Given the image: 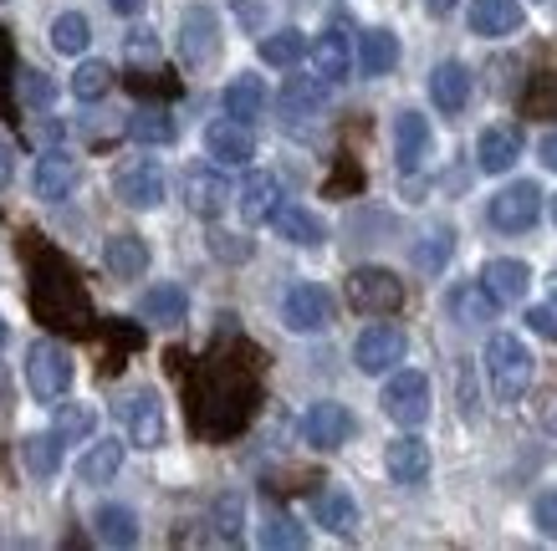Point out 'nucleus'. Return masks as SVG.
Segmentation results:
<instances>
[{"instance_id":"obj_1","label":"nucleus","mask_w":557,"mask_h":551,"mask_svg":"<svg viewBox=\"0 0 557 551\" xmlns=\"http://www.w3.org/2000/svg\"><path fill=\"white\" fill-rule=\"evenodd\" d=\"M256 414V367L231 358H205L195 373V429L210 439L240 435Z\"/></svg>"},{"instance_id":"obj_2","label":"nucleus","mask_w":557,"mask_h":551,"mask_svg":"<svg viewBox=\"0 0 557 551\" xmlns=\"http://www.w3.org/2000/svg\"><path fill=\"white\" fill-rule=\"evenodd\" d=\"M32 306L41 322L72 327V333H92V301H87L77 271L62 255H36L32 261Z\"/></svg>"},{"instance_id":"obj_3","label":"nucleus","mask_w":557,"mask_h":551,"mask_svg":"<svg viewBox=\"0 0 557 551\" xmlns=\"http://www.w3.org/2000/svg\"><path fill=\"white\" fill-rule=\"evenodd\" d=\"M486 378L496 403H522V393L532 388V348L522 337L496 333L486 342Z\"/></svg>"},{"instance_id":"obj_4","label":"nucleus","mask_w":557,"mask_h":551,"mask_svg":"<svg viewBox=\"0 0 557 551\" xmlns=\"http://www.w3.org/2000/svg\"><path fill=\"white\" fill-rule=\"evenodd\" d=\"M348 306L363 317H394L405 306V281L388 266H358L348 271Z\"/></svg>"},{"instance_id":"obj_5","label":"nucleus","mask_w":557,"mask_h":551,"mask_svg":"<svg viewBox=\"0 0 557 551\" xmlns=\"http://www.w3.org/2000/svg\"><path fill=\"white\" fill-rule=\"evenodd\" d=\"M26 388L41 403H57L72 388V352L62 342H51V337L32 342V352H26Z\"/></svg>"},{"instance_id":"obj_6","label":"nucleus","mask_w":557,"mask_h":551,"mask_svg":"<svg viewBox=\"0 0 557 551\" xmlns=\"http://www.w3.org/2000/svg\"><path fill=\"white\" fill-rule=\"evenodd\" d=\"M430 378L424 373H414V367H405V373H394L384 384V393H379V409H384L399 429H420L424 418H430Z\"/></svg>"},{"instance_id":"obj_7","label":"nucleus","mask_w":557,"mask_h":551,"mask_svg":"<svg viewBox=\"0 0 557 551\" xmlns=\"http://www.w3.org/2000/svg\"><path fill=\"white\" fill-rule=\"evenodd\" d=\"M537 215H542V189L532 179H511L507 189L491 195V225H496V230L522 235L537 225Z\"/></svg>"},{"instance_id":"obj_8","label":"nucleus","mask_w":557,"mask_h":551,"mask_svg":"<svg viewBox=\"0 0 557 551\" xmlns=\"http://www.w3.org/2000/svg\"><path fill=\"white\" fill-rule=\"evenodd\" d=\"M180 57L195 72L220 57V16L210 5H185V16H180Z\"/></svg>"},{"instance_id":"obj_9","label":"nucleus","mask_w":557,"mask_h":551,"mask_svg":"<svg viewBox=\"0 0 557 551\" xmlns=\"http://www.w3.org/2000/svg\"><path fill=\"white\" fill-rule=\"evenodd\" d=\"M119 418L128 429V444H138V450H159L164 444V403H159L153 388H134L119 403Z\"/></svg>"},{"instance_id":"obj_10","label":"nucleus","mask_w":557,"mask_h":551,"mask_svg":"<svg viewBox=\"0 0 557 551\" xmlns=\"http://www.w3.org/2000/svg\"><path fill=\"white\" fill-rule=\"evenodd\" d=\"M405 352H409V337L394 327V322H373L369 333L358 337V348H354V363L369 373V378H379V373H394V367L405 363Z\"/></svg>"},{"instance_id":"obj_11","label":"nucleus","mask_w":557,"mask_h":551,"mask_svg":"<svg viewBox=\"0 0 557 551\" xmlns=\"http://www.w3.org/2000/svg\"><path fill=\"white\" fill-rule=\"evenodd\" d=\"M282 322L302 337L322 333V327L333 322V297H327L318 281H297L287 297H282Z\"/></svg>"},{"instance_id":"obj_12","label":"nucleus","mask_w":557,"mask_h":551,"mask_svg":"<svg viewBox=\"0 0 557 551\" xmlns=\"http://www.w3.org/2000/svg\"><path fill=\"white\" fill-rule=\"evenodd\" d=\"M113 195H119L128 210H159L164 204V168L153 159H134L113 174Z\"/></svg>"},{"instance_id":"obj_13","label":"nucleus","mask_w":557,"mask_h":551,"mask_svg":"<svg viewBox=\"0 0 557 551\" xmlns=\"http://www.w3.org/2000/svg\"><path fill=\"white\" fill-rule=\"evenodd\" d=\"M430 153H435L430 117L414 113V108H405V113L394 117V159H399V168H405V174H414V168L430 164Z\"/></svg>"},{"instance_id":"obj_14","label":"nucleus","mask_w":557,"mask_h":551,"mask_svg":"<svg viewBox=\"0 0 557 551\" xmlns=\"http://www.w3.org/2000/svg\"><path fill=\"white\" fill-rule=\"evenodd\" d=\"M302 439L312 450H343L354 439V414L343 403H312L302 414Z\"/></svg>"},{"instance_id":"obj_15","label":"nucleus","mask_w":557,"mask_h":551,"mask_svg":"<svg viewBox=\"0 0 557 551\" xmlns=\"http://www.w3.org/2000/svg\"><path fill=\"white\" fill-rule=\"evenodd\" d=\"M77 179H83V168H77V159L67 149H47L36 159V200L62 204L77 189Z\"/></svg>"},{"instance_id":"obj_16","label":"nucleus","mask_w":557,"mask_h":551,"mask_svg":"<svg viewBox=\"0 0 557 551\" xmlns=\"http://www.w3.org/2000/svg\"><path fill=\"white\" fill-rule=\"evenodd\" d=\"M205 153L215 164H251L256 159V138H251V123H236V117H220L205 128Z\"/></svg>"},{"instance_id":"obj_17","label":"nucleus","mask_w":557,"mask_h":551,"mask_svg":"<svg viewBox=\"0 0 557 551\" xmlns=\"http://www.w3.org/2000/svg\"><path fill=\"white\" fill-rule=\"evenodd\" d=\"M185 204L200 220H215L220 210L231 204V184H225V174H220V168H210V164L185 168Z\"/></svg>"},{"instance_id":"obj_18","label":"nucleus","mask_w":557,"mask_h":551,"mask_svg":"<svg viewBox=\"0 0 557 551\" xmlns=\"http://www.w3.org/2000/svg\"><path fill=\"white\" fill-rule=\"evenodd\" d=\"M384 469L394 485H420L430 480V444L420 435H399L384 444Z\"/></svg>"},{"instance_id":"obj_19","label":"nucleus","mask_w":557,"mask_h":551,"mask_svg":"<svg viewBox=\"0 0 557 551\" xmlns=\"http://www.w3.org/2000/svg\"><path fill=\"white\" fill-rule=\"evenodd\" d=\"M481 286L496 297V306H511V301L527 297L532 266H527V261H511V255H496V261H486V271H481Z\"/></svg>"},{"instance_id":"obj_20","label":"nucleus","mask_w":557,"mask_h":551,"mask_svg":"<svg viewBox=\"0 0 557 551\" xmlns=\"http://www.w3.org/2000/svg\"><path fill=\"white\" fill-rule=\"evenodd\" d=\"M471 32L486 36V41H502V36L522 32V5L517 0H471Z\"/></svg>"},{"instance_id":"obj_21","label":"nucleus","mask_w":557,"mask_h":551,"mask_svg":"<svg viewBox=\"0 0 557 551\" xmlns=\"http://www.w3.org/2000/svg\"><path fill=\"white\" fill-rule=\"evenodd\" d=\"M430 98H435L440 113H466V102H471V67L466 62H440L430 72Z\"/></svg>"},{"instance_id":"obj_22","label":"nucleus","mask_w":557,"mask_h":551,"mask_svg":"<svg viewBox=\"0 0 557 551\" xmlns=\"http://www.w3.org/2000/svg\"><path fill=\"white\" fill-rule=\"evenodd\" d=\"M236 204H240V220H246V225H267V220L276 215V204H282V179L256 168L251 179L240 184Z\"/></svg>"},{"instance_id":"obj_23","label":"nucleus","mask_w":557,"mask_h":551,"mask_svg":"<svg viewBox=\"0 0 557 551\" xmlns=\"http://www.w3.org/2000/svg\"><path fill=\"white\" fill-rule=\"evenodd\" d=\"M271 225H276V235H282L287 246H302V251H312V246L327 240V225H322L312 210H302V204H276Z\"/></svg>"},{"instance_id":"obj_24","label":"nucleus","mask_w":557,"mask_h":551,"mask_svg":"<svg viewBox=\"0 0 557 551\" xmlns=\"http://www.w3.org/2000/svg\"><path fill=\"white\" fill-rule=\"evenodd\" d=\"M102 266L113 281H138L144 271H149V246L138 240V235H113L108 246H102Z\"/></svg>"},{"instance_id":"obj_25","label":"nucleus","mask_w":557,"mask_h":551,"mask_svg":"<svg viewBox=\"0 0 557 551\" xmlns=\"http://www.w3.org/2000/svg\"><path fill=\"white\" fill-rule=\"evenodd\" d=\"M322 108H327V83H322L318 72H312V77H287V87H282V113H287V123H307V117H318Z\"/></svg>"},{"instance_id":"obj_26","label":"nucleus","mask_w":557,"mask_h":551,"mask_svg":"<svg viewBox=\"0 0 557 551\" xmlns=\"http://www.w3.org/2000/svg\"><path fill=\"white\" fill-rule=\"evenodd\" d=\"M475 159L486 174H511V164L522 159V128H486L475 143Z\"/></svg>"},{"instance_id":"obj_27","label":"nucleus","mask_w":557,"mask_h":551,"mask_svg":"<svg viewBox=\"0 0 557 551\" xmlns=\"http://www.w3.org/2000/svg\"><path fill=\"white\" fill-rule=\"evenodd\" d=\"M348 67H354V51H348L343 26L322 32L318 41H312V72H318L322 83H343V77H348Z\"/></svg>"},{"instance_id":"obj_28","label":"nucleus","mask_w":557,"mask_h":551,"mask_svg":"<svg viewBox=\"0 0 557 551\" xmlns=\"http://www.w3.org/2000/svg\"><path fill=\"white\" fill-rule=\"evenodd\" d=\"M138 317L144 322H159V327H180V322L189 317V297L185 286H149L144 291V301H138Z\"/></svg>"},{"instance_id":"obj_29","label":"nucleus","mask_w":557,"mask_h":551,"mask_svg":"<svg viewBox=\"0 0 557 551\" xmlns=\"http://www.w3.org/2000/svg\"><path fill=\"white\" fill-rule=\"evenodd\" d=\"M450 317L460 327H486V322H496V297L481 281H460L450 291Z\"/></svg>"},{"instance_id":"obj_30","label":"nucleus","mask_w":557,"mask_h":551,"mask_svg":"<svg viewBox=\"0 0 557 551\" xmlns=\"http://www.w3.org/2000/svg\"><path fill=\"white\" fill-rule=\"evenodd\" d=\"M312 516H318V526H327L333 536H354V526H358V505H354V496L348 490H318V501H312Z\"/></svg>"},{"instance_id":"obj_31","label":"nucleus","mask_w":557,"mask_h":551,"mask_svg":"<svg viewBox=\"0 0 557 551\" xmlns=\"http://www.w3.org/2000/svg\"><path fill=\"white\" fill-rule=\"evenodd\" d=\"M358 67H363V77H388V72L399 67V36L384 32V26L363 32V51H358Z\"/></svg>"},{"instance_id":"obj_32","label":"nucleus","mask_w":557,"mask_h":551,"mask_svg":"<svg viewBox=\"0 0 557 551\" xmlns=\"http://www.w3.org/2000/svg\"><path fill=\"white\" fill-rule=\"evenodd\" d=\"M225 117H236V123H256V117L267 113V83L261 77H236V83L225 87Z\"/></svg>"},{"instance_id":"obj_33","label":"nucleus","mask_w":557,"mask_h":551,"mask_svg":"<svg viewBox=\"0 0 557 551\" xmlns=\"http://www.w3.org/2000/svg\"><path fill=\"white\" fill-rule=\"evenodd\" d=\"M128 138H134V143H149V149H164V143L180 138V123L170 117V108H138V113L128 117Z\"/></svg>"},{"instance_id":"obj_34","label":"nucleus","mask_w":557,"mask_h":551,"mask_svg":"<svg viewBox=\"0 0 557 551\" xmlns=\"http://www.w3.org/2000/svg\"><path fill=\"white\" fill-rule=\"evenodd\" d=\"M119 469H123V439H98V444L77 460V480L83 485H108Z\"/></svg>"},{"instance_id":"obj_35","label":"nucleus","mask_w":557,"mask_h":551,"mask_svg":"<svg viewBox=\"0 0 557 551\" xmlns=\"http://www.w3.org/2000/svg\"><path fill=\"white\" fill-rule=\"evenodd\" d=\"M92 531H98L102 547H134L138 541V516L128 511V505H98Z\"/></svg>"},{"instance_id":"obj_36","label":"nucleus","mask_w":557,"mask_h":551,"mask_svg":"<svg viewBox=\"0 0 557 551\" xmlns=\"http://www.w3.org/2000/svg\"><path fill=\"white\" fill-rule=\"evenodd\" d=\"M92 429H98V409H92V403H62V409H57V424H51V435L62 439V444H83Z\"/></svg>"},{"instance_id":"obj_37","label":"nucleus","mask_w":557,"mask_h":551,"mask_svg":"<svg viewBox=\"0 0 557 551\" xmlns=\"http://www.w3.org/2000/svg\"><path fill=\"white\" fill-rule=\"evenodd\" d=\"M87 41H92V26H87L83 11H62V16L51 21V47L62 51V57H83Z\"/></svg>"},{"instance_id":"obj_38","label":"nucleus","mask_w":557,"mask_h":551,"mask_svg":"<svg viewBox=\"0 0 557 551\" xmlns=\"http://www.w3.org/2000/svg\"><path fill=\"white\" fill-rule=\"evenodd\" d=\"M302 57H307V36L297 32V26L271 32L267 41H261V62H267V67H297Z\"/></svg>"},{"instance_id":"obj_39","label":"nucleus","mask_w":557,"mask_h":551,"mask_svg":"<svg viewBox=\"0 0 557 551\" xmlns=\"http://www.w3.org/2000/svg\"><path fill=\"white\" fill-rule=\"evenodd\" d=\"M21 454H26V469H32L36 480H51L62 469V439L57 435H32L21 444Z\"/></svg>"},{"instance_id":"obj_40","label":"nucleus","mask_w":557,"mask_h":551,"mask_svg":"<svg viewBox=\"0 0 557 551\" xmlns=\"http://www.w3.org/2000/svg\"><path fill=\"white\" fill-rule=\"evenodd\" d=\"M210 526H215L220 541H240V526H246V501H240L236 490L215 496V505H210Z\"/></svg>"},{"instance_id":"obj_41","label":"nucleus","mask_w":557,"mask_h":551,"mask_svg":"<svg viewBox=\"0 0 557 551\" xmlns=\"http://www.w3.org/2000/svg\"><path fill=\"white\" fill-rule=\"evenodd\" d=\"M113 92V67L108 62H83V67L72 72V98L83 102H98Z\"/></svg>"},{"instance_id":"obj_42","label":"nucleus","mask_w":557,"mask_h":551,"mask_svg":"<svg viewBox=\"0 0 557 551\" xmlns=\"http://www.w3.org/2000/svg\"><path fill=\"white\" fill-rule=\"evenodd\" d=\"M261 547H276V551H297L307 547V531L297 526L292 516H282V511H271L267 526H261Z\"/></svg>"},{"instance_id":"obj_43","label":"nucleus","mask_w":557,"mask_h":551,"mask_svg":"<svg viewBox=\"0 0 557 551\" xmlns=\"http://www.w3.org/2000/svg\"><path fill=\"white\" fill-rule=\"evenodd\" d=\"M445 261H450V230L424 235V246H414V266L420 271H440Z\"/></svg>"},{"instance_id":"obj_44","label":"nucleus","mask_w":557,"mask_h":551,"mask_svg":"<svg viewBox=\"0 0 557 551\" xmlns=\"http://www.w3.org/2000/svg\"><path fill=\"white\" fill-rule=\"evenodd\" d=\"M532 526L557 541V490H542L537 501H532Z\"/></svg>"},{"instance_id":"obj_45","label":"nucleus","mask_w":557,"mask_h":551,"mask_svg":"<svg viewBox=\"0 0 557 551\" xmlns=\"http://www.w3.org/2000/svg\"><path fill=\"white\" fill-rule=\"evenodd\" d=\"M123 51H128V62H159V41H153L149 26H144V32H128Z\"/></svg>"},{"instance_id":"obj_46","label":"nucleus","mask_w":557,"mask_h":551,"mask_svg":"<svg viewBox=\"0 0 557 551\" xmlns=\"http://www.w3.org/2000/svg\"><path fill=\"white\" fill-rule=\"evenodd\" d=\"M210 251H215L220 261H246V255H251V246H246L240 235H225V230H215V235H210Z\"/></svg>"},{"instance_id":"obj_47","label":"nucleus","mask_w":557,"mask_h":551,"mask_svg":"<svg viewBox=\"0 0 557 551\" xmlns=\"http://www.w3.org/2000/svg\"><path fill=\"white\" fill-rule=\"evenodd\" d=\"M21 92H26V102H32V108H47V102H51V83L41 77V72H21Z\"/></svg>"},{"instance_id":"obj_48","label":"nucleus","mask_w":557,"mask_h":551,"mask_svg":"<svg viewBox=\"0 0 557 551\" xmlns=\"http://www.w3.org/2000/svg\"><path fill=\"white\" fill-rule=\"evenodd\" d=\"M527 322H532V333H537V337H553V342H557V306H553V301H547V306H532V312H527Z\"/></svg>"},{"instance_id":"obj_49","label":"nucleus","mask_w":557,"mask_h":551,"mask_svg":"<svg viewBox=\"0 0 557 551\" xmlns=\"http://www.w3.org/2000/svg\"><path fill=\"white\" fill-rule=\"evenodd\" d=\"M231 5H236V16L246 32H256V26L267 21V5H261V0H231Z\"/></svg>"},{"instance_id":"obj_50","label":"nucleus","mask_w":557,"mask_h":551,"mask_svg":"<svg viewBox=\"0 0 557 551\" xmlns=\"http://www.w3.org/2000/svg\"><path fill=\"white\" fill-rule=\"evenodd\" d=\"M11 179H16V143L0 134V189H11Z\"/></svg>"},{"instance_id":"obj_51","label":"nucleus","mask_w":557,"mask_h":551,"mask_svg":"<svg viewBox=\"0 0 557 551\" xmlns=\"http://www.w3.org/2000/svg\"><path fill=\"white\" fill-rule=\"evenodd\" d=\"M460 414L475 418V384L466 378V373H460Z\"/></svg>"},{"instance_id":"obj_52","label":"nucleus","mask_w":557,"mask_h":551,"mask_svg":"<svg viewBox=\"0 0 557 551\" xmlns=\"http://www.w3.org/2000/svg\"><path fill=\"white\" fill-rule=\"evenodd\" d=\"M542 164H547V168H553V174H557V134H547V138H542Z\"/></svg>"},{"instance_id":"obj_53","label":"nucleus","mask_w":557,"mask_h":551,"mask_svg":"<svg viewBox=\"0 0 557 551\" xmlns=\"http://www.w3.org/2000/svg\"><path fill=\"white\" fill-rule=\"evenodd\" d=\"M456 5H460V0H424V11H430V16H450Z\"/></svg>"},{"instance_id":"obj_54","label":"nucleus","mask_w":557,"mask_h":551,"mask_svg":"<svg viewBox=\"0 0 557 551\" xmlns=\"http://www.w3.org/2000/svg\"><path fill=\"white\" fill-rule=\"evenodd\" d=\"M108 5H113L119 16H138V11H144V0H108Z\"/></svg>"},{"instance_id":"obj_55","label":"nucleus","mask_w":557,"mask_h":551,"mask_svg":"<svg viewBox=\"0 0 557 551\" xmlns=\"http://www.w3.org/2000/svg\"><path fill=\"white\" fill-rule=\"evenodd\" d=\"M11 414V384H5V378H0V418Z\"/></svg>"},{"instance_id":"obj_56","label":"nucleus","mask_w":557,"mask_h":551,"mask_svg":"<svg viewBox=\"0 0 557 551\" xmlns=\"http://www.w3.org/2000/svg\"><path fill=\"white\" fill-rule=\"evenodd\" d=\"M11 72V47H5V36H0V77Z\"/></svg>"},{"instance_id":"obj_57","label":"nucleus","mask_w":557,"mask_h":551,"mask_svg":"<svg viewBox=\"0 0 557 551\" xmlns=\"http://www.w3.org/2000/svg\"><path fill=\"white\" fill-rule=\"evenodd\" d=\"M5 342H11V327H5V317H0V352H5Z\"/></svg>"},{"instance_id":"obj_58","label":"nucleus","mask_w":557,"mask_h":551,"mask_svg":"<svg viewBox=\"0 0 557 551\" xmlns=\"http://www.w3.org/2000/svg\"><path fill=\"white\" fill-rule=\"evenodd\" d=\"M553 225H557V195H553Z\"/></svg>"},{"instance_id":"obj_59","label":"nucleus","mask_w":557,"mask_h":551,"mask_svg":"<svg viewBox=\"0 0 557 551\" xmlns=\"http://www.w3.org/2000/svg\"><path fill=\"white\" fill-rule=\"evenodd\" d=\"M553 301H557V271H553Z\"/></svg>"},{"instance_id":"obj_60","label":"nucleus","mask_w":557,"mask_h":551,"mask_svg":"<svg viewBox=\"0 0 557 551\" xmlns=\"http://www.w3.org/2000/svg\"><path fill=\"white\" fill-rule=\"evenodd\" d=\"M0 5H5V0H0Z\"/></svg>"}]
</instances>
